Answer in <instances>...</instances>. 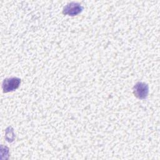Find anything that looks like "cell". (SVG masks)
Returning a JSON list of instances; mask_svg holds the SVG:
<instances>
[{"mask_svg":"<svg viewBox=\"0 0 160 160\" xmlns=\"http://www.w3.org/2000/svg\"><path fill=\"white\" fill-rule=\"evenodd\" d=\"M21 83V79L13 77L5 79L2 84V88L4 92H9L17 89Z\"/></svg>","mask_w":160,"mask_h":160,"instance_id":"1","label":"cell"},{"mask_svg":"<svg viewBox=\"0 0 160 160\" xmlns=\"http://www.w3.org/2000/svg\"><path fill=\"white\" fill-rule=\"evenodd\" d=\"M83 9V7L79 3L72 2L66 5L62 10V13L65 15L74 16L81 13Z\"/></svg>","mask_w":160,"mask_h":160,"instance_id":"3","label":"cell"},{"mask_svg":"<svg viewBox=\"0 0 160 160\" xmlns=\"http://www.w3.org/2000/svg\"><path fill=\"white\" fill-rule=\"evenodd\" d=\"M134 96L140 99L147 98L149 92V86L147 84L142 82H137L132 88Z\"/></svg>","mask_w":160,"mask_h":160,"instance_id":"2","label":"cell"}]
</instances>
